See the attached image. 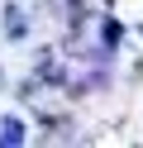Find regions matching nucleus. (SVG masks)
Returning <instances> with one entry per match:
<instances>
[{
  "label": "nucleus",
  "instance_id": "f257e3e1",
  "mask_svg": "<svg viewBox=\"0 0 143 148\" xmlns=\"http://www.w3.org/2000/svg\"><path fill=\"white\" fill-rule=\"evenodd\" d=\"M24 138H29V124L14 115V110H5V115H0V148H19Z\"/></svg>",
  "mask_w": 143,
  "mask_h": 148
},
{
  "label": "nucleus",
  "instance_id": "7ed1b4c3",
  "mask_svg": "<svg viewBox=\"0 0 143 148\" xmlns=\"http://www.w3.org/2000/svg\"><path fill=\"white\" fill-rule=\"evenodd\" d=\"M119 38H124L119 19H100V48H119Z\"/></svg>",
  "mask_w": 143,
  "mask_h": 148
},
{
  "label": "nucleus",
  "instance_id": "20e7f679",
  "mask_svg": "<svg viewBox=\"0 0 143 148\" xmlns=\"http://www.w3.org/2000/svg\"><path fill=\"white\" fill-rule=\"evenodd\" d=\"M0 86H5V77H0Z\"/></svg>",
  "mask_w": 143,
  "mask_h": 148
},
{
  "label": "nucleus",
  "instance_id": "f03ea898",
  "mask_svg": "<svg viewBox=\"0 0 143 148\" xmlns=\"http://www.w3.org/2000/svg\"><path fill=\"white\" fill-rule=\"evenodd\" d=\"M5 38L10 43H24L29 38V14L19 10V5H5Z\"/></svg>",
  "mask_w": 143,
  "mask_h": 148
}]
</instances>
